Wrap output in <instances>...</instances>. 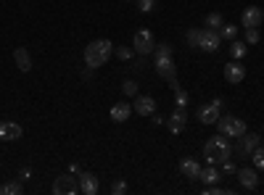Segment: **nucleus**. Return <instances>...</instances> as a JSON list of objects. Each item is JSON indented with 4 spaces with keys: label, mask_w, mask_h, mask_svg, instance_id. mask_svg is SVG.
Masks as SVG:
<instances>
[{
    "label": "nucleus",
    "mask_w": 264,
    "mask_h": 195,
    "mask_svg": "<svg viewBox=\"0 0 264 195\" xmlns=\"http://www.w3.org/2000/svg\"><path fill=\"white\" fill-rule=\"evenodd\" d=\"M203 156H206V161L214 164V166H220L222 161H227V158L233 156L230 137H225V135L209 137V140H206V145H203Z\"/></svg>",
    "instance_id": "f257e3e1"
},
{
    "label": "nucleus",
    "mask_w": 264,
    "mask_h": 195,
    "mask_svg": "<svg viewBox=\"0 0 264 195\" xmlns=\"http://www.w3.org/2000/svg\"><path fill=\"white\" fill-rule=\"evenodd\" d=\"M24 187H21V182H6V185H0V195H21Z\"/></svg>",
    "instance_id": "4be33fe9"
},
{
    "label": "nucleus",
    "mask_w": 264,
    "mask_h": 195,
    "mask_svg": "<svg viewBox=\"0 0 264 195\" xmlns=\"http://www.w3.org/2000/svg\"><path fill=\"white\" fill-rule=\"evenodd\" d=\"M220 108H222V100L214 98L209 106H201V108H198L196 116H198L201 124H217V119H220Z\"/></svg>",
    "instance_id": "39448f33"
},
{
    "label": "nucleus",
    "mask_w": 264,
    "mask_h": 195,
    "mask_svg": "<svg viewBox=\"0 0 264 195\" xmlns=\"http://www.w3.org/2000/svg\"><path fill=\"white\" fill-rule=\"evenodd\" d=\"M220 166H222V171H225V174H235V171H238V169H235V164L230 161V158H227V161H222Z\"/></svg>",
    "instance_id": "473e14b6"
},
{
    "label": "nucleus",
    "mask_w": 264,
    "mask_h": 195,
    "mask_svg": "<svg viewBox=\"0 0 264 195\" xmlns=\"http://www.w3.org/2000/svg\"><path fill=\"white\" fill-rule=\"evenodd\" d=\"M222 192H230V190H222L220 185H209V187H203V195H222Z\"/></svg>",
    "instance_id": "7c9ffc66"
},
{
    "label": "nucleus",
    "mask_w": 264,
    "mask_h": 195,
    "mask_svg": "<svg viewBox=\"0 0 264 195\" xmlns=\"http://www.w3.org/2000/svg\"><path fill=\"white\" fill-rule=\"evenodd\" d=\"M201 169H203V166L196 161V158H182V161H180V171H182L188 179H198V177H201Z\"/></svg>",
    "instance_id": "f3484780"
},
{
    "label": "nucleus",
    "mask_w": 264,
    "mask_h": 195,
    "mask_svg": "<svg viewBox=\"0 0 264 195\" xmlns=\"http://www.w3.org/2000/svg\"><path fill=\"white\" fill-rule=\"evenodd\" d=\"M185 40H188V45H190V48H198V40H201V29H188Z\"/></svg>",
    "instance_id": "a878e982"
},
{
    "label": "nucleus",
    "mask_w": 264,
    "mask_h": 195,
    "mask_svg": "<svg viewBox=\"0 0 264 195\" xmlns=\"http://www.w3.org/2000/svg\"><path fill=\"white\" fill-rule=\"evenodd\" d=\"M77 190H79L77 177L64 174V177H56V182H53V192H56V195H74Z\"/></svg>",
    "instance_id": "1a4fd4ad"
},
{
    "label": "nucleus",
    "mask_w": 264,
    "mask_h": 195,
    "mask_svg": "<svg viewBox=\"0 0 264 195\" xmlns=\"http://www.w3.org/2000/svg\"><path fill=\"white\" fill-rule=\"evenodd\" d=\"M225 79H227L230 85L243 82V79H246V66L240 63V61H230V63L225 66Z\"/></svg>",
    "instance_id": "f8f14e48"
},
{
    "label": "nucleus",
    "mask_w": 264,
    "mask_h": 195,
    "mask_svg": "<svg viewBox=\"0 0 264 195\" xmlns=\"http://www.w3.org/2000/svg\"><path fill=\"white\" fill-rule=\"evenodd\" d=\"M185 124H188V111L177 106L175 111H172V116H169V121H167V127H169L172 135H180L182 129H185Z\"/></svg>",
    "instance_id": "9d476101"
},
{
    "label": "nucleus",
    "mask_w": 264,
    "mask_h": 195,
    "mask_svg": "<svg viewBox=\"0 0 264 195\" xmlns=\"http://www.w3.org/2000/svg\"><path fill=\"white\" fill-rule=\"evenodd\" d=\"M137 8H140L143 14H151V11L156 8V0H137Z\"/></svg>",
    "instance_id": "cd10ccee"
},
{
    "label": "nucleus",
    "mask_w": 264,
    "mask_h": 195,
    "mask_svg": "<svg viewBox=\"0 0 264 195\" xmlns=\"http://www.w3.org/2000/svg\"><path fill=\"white\" fill-rule=\"evenodd\" d=\"M220 42H222V34L217 32V29H201V40H198V50L203 53H214V50H220Z\"/></svg>",
    "instance_id": "20e7f679"
},
{
    "label": "nucleus",
    "mask_w": 264,
    "mask_h": 195,
    "mask_svg": "<svg viewBox=\"0 0 264 195\" xmlns=\"http://www.w3.org/2000/svg\"><path fill=\"white\" fill-rule=\"evenodd\" d=\"M106 61H109V55L98 48V42H90L87 48H85V63H87L90 69H98V66L106 63Z\"/></svg>",
    "instance_id": "6e6552de"
},
{
    "label": "nucleus",
    "mask_w": 264,
    "mask_h": 195,
    "mask_svg": "<svg viewBox=\"0 0 264 195\" xmlns=\"http://www.w3.org/2000/svg\"><path fill=\"white\" fill-rule=\"evenodd\" d=\"M135 50L140 55L153 53V34H151V29H137L135 32Z\"/></svg>",
    "instance_id": "0eeeda50"
},
{
    "label": "nucleus",
    "mask_w": 264,
    "mask_h": 195,
    "mask_svg": "<svg viewBox=\"0 0 264 195\" xmlns=\"http://www.w3.org/2000/svg\"><path fill=\"white\" fill-rule=\"evenodd\" d=\"M132 116V106H127V103H117V106H111V121H127Z\"/></svg>",
    "instance_id": "a211bd4d"
},
{
    "label": "nucleus",
    "mask_w": 264,
    "mask_h": 195,
    "mask_svg": "<svg viewBox=\"0 0 264 195\" xmlns=\"http://www.w3.org/2000/svg\"><path fill=\"white\" fill-rule=\"evenodd\" d=\"M220 34H222L225 40H235L238 37V27L235 24H222L220 27Z\"/></svg>",
    "instance_id": "393cba45"
},
{
    "label": "nucleus",
    "mask_w": 264,
    "mask_h": 195,
    "mask_svg": "<svg viewBox=\"0 0 264 195\" xmlns=\"http://www.w3.org/2000/svg\"><path fill=\"white\" fill-rule=\"evenodd\" d=\"M29 177H32V171H29V169H21V171H19V179H21V182H27Z\"/></svg>",
    "instance_id": "f704fd0d"
},
{
    "label": "nucleus",
    "mask_w": 264,
    "mask_h": 195,
    "mask_svg": "<svg viewBox=\"0 0 264 195\" xmlns=\"http://www.w3.org/2000/svg\"><path fill=\"white\" fill-rule=\"evenodd\" d=\"M14 58H16L19 72H32V58H29V50L27 48H16L14 50Z\"/></svg>",
    "instance_id": "6ab92c4d"
},
{
    "label": "nucleus",
    "mask_w": 264,
    "mask_h": 195,
    "mask_svg": "<svg viewBox=\"0 0 264 195\" xmlns=\"http://www.w3.org/2000/svg\"><path fill=\"white\" fill-rule=\"evenodd\" d=\"M98 42V48L103 50V53H106L109 55V58H111V53H114V48H111V40H95Z\"/></svg>",
    "instance_id": "c756f323"
},
{
    "label": "nucleus",
    "mask_w": 264,
    "mask_h": 195,
    "mask_svg": "<svg viewBox=\"0 0 264 195\" xmlns=\"http://www.w3.org/2000/svg\"><path fill=\"white\" fill-rule=\"evenodd\" d=\"M259 145H261L259 135H248V132H246L243 137H240V145H238V158H248Z\"/></svg>",
    "instance_id": "9b49d317"
},
{
    "label": "nucleus",
    "mask_w": 264,
    "mask_h": 195,
    "mask_svg": "<svg viewBox=\"0 0 264 195\" xmlns=\"http://www.w3.org/2000/svg\"><path fill=\"white\" fill-rule=\"evenodd\" d=\"M153 66H156V72L162 74L167 82H172V79H177V69H175V58H172V48L167 42L162 45H156V50H153Z\"/></svg>",
    "instance_id": "f03ea898"
},
{
    "label": "nucleus",
    "mask_w": 264,
    "mask_h": 195,
    "mask_svg": "<svg viewBox=\"0 0 264 195\" xmlns=\"http://www.w3.org/2000/svg\"><path fill=\"white\" fill-rule=\"evenodd\" d=\"M122 93H124V95H135V93H137V82H132V79H124Z\"/></svg>",
    "instance_id": "bb28decb"
},
{
    "label": "nucleus",
    "mask_w": 264,
    "mask_h": 195,
    "mask_svg": "<svg viewBox=\"0 0 264 195\" xmlns=\"http://www.w3.org/2000/svg\"><path fill=\"white\" fill-rule=\"evenodd\" d=\"M77 185H79V192H85V195H95L98 192V177L95 174H90V171H85V174H79L77 177Z\"/></svg>",
    "instance_id": "ddd939ff"
},
{
    "label": "nucleus",
    "mask_w": 264,
    "mask_h": 195,
    "mask_svg": "<svg viewBox=\"0 0 264 195\" xmlns=\"http://www.w3.org/2000/svg\"><path fill=\"white\" fill-rule=\"evenodd\" d=\"M217 127H220V135L225 137H235V140H240L248 129H246V121L238 119V116H220L217 119Z\"/></svg>",
    "instance_id": "7ed1b4c3"
},
{
    "label": "nucleus",
    "mask_w": 264,
    "mask_h": 195,
    "mask_svg": "<svg viewBox=\"0 0 264 195\" xmlns=\"http://www.w3.org/2000/svg\"><path fill=\"white\" fill-rule=\"evenodd\" d=\"M246 53H248L246 42H240V40H233V45H230V55H233V61H240V58H243Z\"/></svg>",
    "instance_id": "412c9836"
},
{
    "label": "nucleus",
    "mask_w": 264,
    "mask_h": 195,
    "mask_svg": "<svg viewBox=\"0 0 264 195\" xmlns=\"http://www.w3.org/2000/svg\"><path fill=\"white\" fill-rule=\"evenodd\" d=\"M111 192H114V195H124V192H127V185H124L122 179L114 182V185H111Z\"/></svg>",
    "instance_id": "2f4dec72"
},
{
    "label": "nucleus",
    "mask_w": 264,
    "mask_h": 195,
    "mask_svg": "<svg viewBox=\"0 0 264 195\" xmlns=\"http://www.w3.org/2000/svg\"><path fill=\"white\" fill-rule=\"evenodd\" d=\"M251 158H254V169L256 171H264V148L259 145L254 153H251Z\"/></svg>",
    "instance_id": "5701e85b"
},
{
    "label": "nucleus",
    "mask_w": 264,
    "mask_h": 195,
    "mask_svg": "<svg viewBox=\"0 0 264 195\" xmlns=\"http://www.w3.org/2000/svg\"><path fill=\"white\" fill-rule=\"evenodd\" d=\"M220 169H217L214 164H209V166H206V169H201V177L198 179H203L206 182V185H217V182H220Z\"/></svg>",
    "instance_id": "aec40b11"
},
{
    "label": "nucleus",
    "mask_w": 264,
    "mask_h": 195,
    "mask_svg": "<svg viewBox=\"0 0 264 195\" xmlns=\"http://www.w3.org/2000/svg\"><path fill=\"white\" fill-rule=\"evenodd\" d=\"M261 21H264V11L259 6H248L243 11V16H240V24H243V29H259Z\"/></svg>",
    "instance_id": "423d86ee"
},
{
    "label": "nucleus",
    "mask_w": 264,
    "mask_h": 195,
    "mask_svg": "<svg viewBox=\"0 0 264 195\" xmlns=\"http://www.w3.org/2000/svg\"><path fill=\"white\" fill-rule=\"evenodd\" d=\"M114 53H117V55H119L122 61H127L130 55H132V53H130V48H117V50H114Z\"/></svg>",
    "instance_id": "72a5a7b5"
},
{
    "label": "nucleus",
    "mask_w": 264,
    "mask_h": 195,
    "mask_svg": "<svg viewBox=\"0 0 264 195\" xmlns=\"http://www.w3.org/2000/svg\"><path fill=\"white\" fill-rule=\"evenodd\" d=\"M259 42V29H246V45H256Z\"/></svg>",
    "instance_id": "c85d7f7f"
},
{
    "label": "nucleus",
    "mask_w": 264,
    "mask_h": 195,
    "mask_svg": "<svg viewBox=\"0 0 264 195\" xmlns=\"http://www.w3.org/2000/svg\"><path fill=\"white\" fill-rule=\"evenodd\" d=\"M238 182L246 190H256L259 187V171L256 169H238Z\"/></svg>",
    "instance_id": "2eb2a0df"
},
{
    "label": "nucleus",
    "mask_w": 264,
    "mask_h": 195,
    "mask_svg": "<svg viewBox=\"0 0 264 195\" xmlns=\"http://www.w3.org/2000/svg\"><path fill=\"white\" fill-rule=\"evenodd\" d=\"M135 113H140V116H153L156 113V100L151 95H137L135 98Z\"/></svg>",
    "instance_id": "4468645a"
},
{
    "label": "nucleus",
    "mask_w": 264,
    "mask_h": 195,
    "mask_svg": "<svg viewBox=\"0 0 264 195\" xmlns=\"http://www.w3.org/2000/svg\"><path fill=\"white\" fill-rule=\"evenodd\" d=\"M222 24H225V21H222V14H217V11L206 16V27H209V29H220Z\"/></svg>",
    "instance_id": "b1692460"
},
{
    "label": "nucleus",
    "mask_w": 264,
    "mask_h": 195,
    "mask_svg": "<svg viewBox=\"0 0 264 195\" xmlns=\"http://www.w3.org/2000/svg\"><path fill=\"white\" fill-rule=\"evenodd\" d=\"M19 137H21V124H16V121H3L0 124V140L11 143V140H19Z\"/></svg>",
    "instance_id": "dca6fc26"
}]
</instances>
